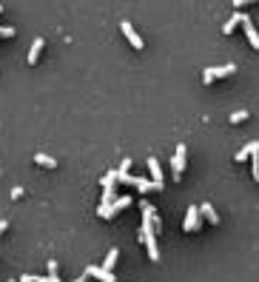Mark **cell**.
Returning a JSON list of instances; mask_svg holds the SVG:
<instances>
[{
    "instance_id": "obj_27",
    "label": "cell",
    "mask_w": 259,
    "mask_h": 282,
    "mask_svg": "<svg viewBox=\"0 0 259 282\" xmlns=\"http://www.w3.org/2000/svg\"><path fill=\"white\" fill-rule=\"evenodd\" d=\"M9 282H15V279H9Z\"/></svg>"
},
{
    "instance_id": "obj_3",
    "label": "cell",
    "mask_w": 259,
    "mask_h": 282,
    "mask_svg": "<svg viewBox=\"0 0 259 282\" xmlns=\"http://www.w3.org/2000/svg\"><path fill=\"white\" fill-rule=\"evenodd\" d=\"M234 69H237L234 63L211 66V69H205V72H202V80H205V83H211V80H216V77H228V74H234Z\"/></svg>"
},
{
    "instance_id": "obj_21",
    "label": "cell",
    "mask_w": 259,
    "mask_h": 282,
    "mask_svg": "<svg viewBox=\"0 0 259 282\" xmlns=\"http://www.w3.org/2000/svg\"><path fill=\"white\" fill-rule=\"evenodd\" d=\"M128 168H131V160H122V163H120V168H117V171H122V174H128Z\"/></svg>"
},
{
    "instance_id": "obj_12",
    "label": "cell",
    "mask_w": 259,
    "mask_h": 282,
    "mask_svg": "<svg viewBox=\"0 0 259 282\" xmlns=\"http://www.w3.org/2000/svg\"><path fill=\"white\" fill-rule=\"evenodd\" d=\"M200 214H202L205 220H208L211 225H216V223H219V214L214 211V205H211V203H200Z\"/></svg>"
},
{
    "instance_id": "obj_8",
    "label": "cell",
    "mask_w": 259,
    "mask_h": 282,
    "mask_svg": "<svg viewBox=\"0 0 259 282\" xmlns=\"http://www.w3.org/2000/svg\"><path fill=\"white\" fill-rule=\"evenodd\" d=\"M86 274L94 276V279H100V282H117V276L111 274V271H106L103 265H88L86 268Z\"/></svg>"
},
{
    "instance_id": "obj_23",
    "label": "cell",
    "mask_w": 259,
    "mask_h": 282,
    "mask_svg": "<svg viewBox=\"0 0 259 282\" xmlns=\"http://www.w3.org/2000/svg\"><path fill=\"white\" fill-rule=\"evenodd\" d=\"M74 282H88V274H86V271H83V274H80V276H77V279H74Z\"/></svg>"
},
{
    "instance_id": "obj_26",
    "label": "cell",
    "mask_w": 259,
    "mask_h": 282,
    "mask_svg": "<svg viewBox=\"0 0 259 282\" xmlns=\"http://www.w3.org/2000/svg\"><path fill=\"white\" fill-rule=\"evenodd\" d=\"M0 12H3V3H0Z\"/></svg>"
},
{
    "instance_id": "obj_5",
    "label": "cell",
    "mask_w": 259,
    "mask_h": 282,
    "mask_svg": "<svg viewBox=\"0 0 259 282\" xmlns=\"http://www.w3.org/2000/svg\"><path fill=\"white\" fill-rule=\"evenodd\" d=\"M120 29H122V35L131 40V46H134V49H143V37H140L137 29H134V23H131V20H122Z\"/></svg>"
},
{
    "instance_id": "obj_13",
    "label": "cell",
    "mask_w": 259,
    "mask_h": 282,
    "mask_svg": "<svg viewBox=\"0 0 259 282\" xmlns=\"http://www.w3.org/2000/svg\"><path fill=\"white\" fill-rule=\"evenodd\" d=\"M40 49H43V37H35V40H31V46H29V63H37Z\"/></svg>"
},
{
    "instance_id": "obj_20",
    "label": "cell",
    "mask_w": 259,
    "mask_h": 282,
    "mask_svg": "<svg viewBox=\"0 0 259 282\" xmlns=\"http://www.w3.org/2000/svg\"><path fill=\"white\" fill-rule=\"evenodd\" d=\"M15 35V26H0V37H12Z\"/></svg>"
},
{
    "instance_id": "obj_10",
    "label": "cell",
    "mask_w": 259,
    "mask_h": 282,
    "mask_svg": "<svg viewBox=\"0 0 259 282\" xmlns=\"http://www.w3.org/2000/svg\"><path fill=\"white\" fill-rule=\"evenodd\" d=\"M242 26H245V32H248V37H251L253 49H259V32H256V26H253V20L248 15H242Z\"/></svg>"
},
{
    "instance_id": "obj_22",
    "label": "cell",
    "mask_w": 259,
    "mask_h": 282,
    "mask_svg": "<svg viewBox=\"0 0 259 282\" xmlns=\"http://www.w3.org/2000/svg\"><path fill=\"white\" fill-rule=\"evenodd\" d=\"M35 279H37L35 274H23V276H20V282H35Z\"/></svg>"
},
{
    "instance_id": "obj_18",
    "label": "cell",
    "mask_w": 259,
    "mask_h": 282,
    "mask_svg": "<svg viewBox=\"0 0 259 282\" xmlns=\"http://www.w3.org/2000/svg\"><path fill=\"white\" fill-rule=\"evenodd\" d=\"M234 23H242V15H239V12H237V15H234V17H231L228 23H225L222 29H225V32H234Z\"/></svg>"
},
{
    "instance_id": "obj_14",
    "label": "cell",
    "mask_w": 259,
    "mask_h": 282,
    "mask_svg": "<svg viewBox=\"0 0 259 282\" xmlns=\"http://www.w3.org/2000/svg\"><path fill=\"white\" fill-rule=\"evenodd\" d=\"M117 200V191H114V185H106L103 188V200H100V205H111Z\"/></svg>"
},
{
    "instance_id": "obj_11",
    "label": "cell",
    "mask_w": 259,
    "mask_h": 282,
    "mask_svg": "<svg viewBox=\"0 0 259 282\" xmlns=\"http://www.w3.org/2000/svg\"><path fill=\"white\" fill-rule=\"evenodd\" d=\"M253 154H259V140H248V143L242 145L237 151V160H245V157H253Z\"/></svg>"
},
{
    "instance_id": "obj_17",
    "label": "cell",
    "mask_w": 259,
    "mask_h": 282,
    "mask_svg": "<svg viewBox=\"0 0 259 282\" xmlns=\"http://www.w3.org/2000/svg\"><path fill=\"white\" fill-rule=\"evenodd\" d=\"M137 188H140V191L145 194V191H151V188H157V182H154V180H145V177H137Z\"/></svg>"
},
{
    "instance_id": "obj_6",
    "label": "cell",
    "mask_w": 259,
    "mask_h": 282,
    "mask_svg": "<svg viewBox=\"0 0 259 282\" xmlns=\"http://www.w3.org/2000/svg\"><path fill=\"white\" fill-rule=\"evenodd\" d=\"M200 225H202L200 205H188V214H185V231H197Z\"/></svg>"
},
{
    "instance_id": "obj_7",
    "label": "cell",
    "mask_w": 259,
    "mask_h": 282,
    "mask_svg": "<svg viewBox=\"0 0 259 282\" xmlns=\"http://www.w3.org/2000/svg\"><path fill=\"white\" fill-rule=\"evenodd\" d=\"M185 143H180L177 145V151H174V160H171V168H174V177H180L182 174V168H185Z\"/></svg>"
},
{
    "instance_id": "obj_25",
    "label": "cell",
    "mask_w": 259,
    "mask_h": 282,
    "mask_svg": "<svg viewBox=\"0 0 259 282\" xmlns=\"http://www.w3.org/2000/svg\"><path fill=\"white\" fill-rule=\"evenodd\" d=\"M35 282H49V276H37V279Z\"/></svg>"
},
{
    "instance_id": "obj_9",
    "label": "cell",
    "mask_w": 259,
    "mask_h": 282,
    "mask_svg": "<svg viewBox=\"0 0 259 282\" xmlns=\"http://www.w3.org/2000/svg\"><path fill=\"white\" fill-rule=\"evenodd\" d=\"M148 171H151V180L157 182V188H163V168H159L157 157H148Z\"/></svg>"
},
{
    "instance_id": "obj_24",
    "label": "cell",
    "mask_w": 259,
    "mask_h": 282,
    "mask_svg": "<svg viewBox=\"0 0 259 282\" xmlns=\"http://www.w3.org/2000/svg\"><path fill=\"white\" fill-rule=\"evenodd\" d=\"M6 228H9V223H6V220H0V234L6 231Z\"/></svg>"
},
{
    "instance_id": "obj_16",
    "label": "cell",
    "mask_w": 259,
    "mask_h": 282,
    "mask_svg": "<svg viewBox=\"0 0 259 282\" xmlns=\"http://www.w3.org/2000/svg\"><path fill=\"white\" fill-rule=\"evenodd\" d=\"M117 257H120V251H117V248H108V254H106V262H103V268H106V271H111V268H114V262H117Z\"/></svg>"
},
{
    "instance_id": "obj_2",
    "label": "cell",
    "mask_w": 259,
    "mask_h": 282,
    "mask_svg": "<svg viewBox=\"0 0 259 282\" xmlns=\"http://www.w3.org/2000/svg\"><path fill=\"white\" fill-rule=\"evenodd\" d=\"M140 208H143V223H151L154 234L163 231V220H159V214L154 211V205L148 203V200H140Z\"/></svg>"
},
{
    "instance_id": "obj_4",
    "label": "cell",
    "mask_w": 259,
    "mask_h": 282,
    "mask_svg": "<svg viewBox=\"0 0 259 282\" xmlns=\"http://www.w3.org/2000/svg\"><path fill=\"white\" fill-rule=\"evenodd\" d=\"M125 205H131V194H120L111 205H100V208H97V214H100V217H111V214H117V211L125 208Z\"/></svg>"
},
{
    "instance_id": "obj_15",
    "label": "cell",
    "mask_w": 259,
    "mask_h": 282,
    "mask_svg": "<svg viewBox=\"0 0 259 282\" xmlns=\"http://www.w3.org/2000/svg\"><path fill=\"white\" fill-rule=\"evenodd\" d=\"M35 160L40 163V166H49V168H54V166H57V160L51 157V154H43V151H37V154H35Z\"/></svg>"
},
{
    "instance_id": "obj_1",
    "label": "cell",
    "mask_w": 259,
    "mask_h": 282,
    "mask_svg": "<svg viewBox=\"0 0 259 282\" xmlns=\"http://www.w3.org/2000/svg\"><path fill=\"white\" fill-rule=\"evenodd\" d=\"M140 239L145 242V248H148V257L151 260H159V245H157V234H154V228H151V223H143L140 225Z\"/></svg>"
},
{
    "instance_id": "obj_19",
    "label": "cell",
    "mask_w": 259,
    "mask_h": 282,
    "mask_svg": "<svg viewBox=\"0 0 259 282\" xmlns=\"http://www.w3.org/2000/svg\"><path fill=\"white\" fill-rule=\"evenodd\" d=\"M245 117H248V111H245V109H237L234 114H231V123H239V120H245Z\"/></svg>"
}]
</instances>
